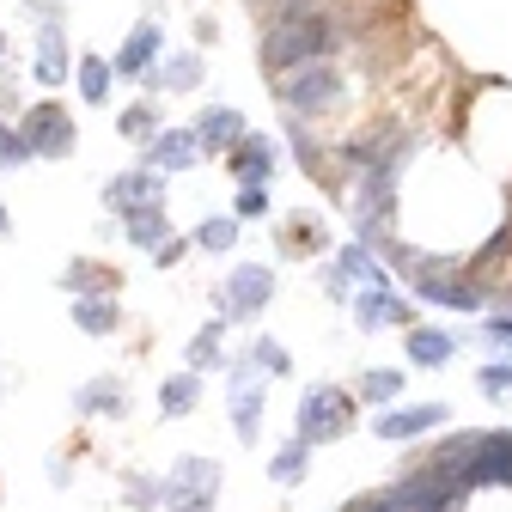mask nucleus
<instances>
[{"label":"nucleus","instance_id":"obj_1","mask_svg":"<svg viewBox=\"0 0 512 512\" xmlns=\"http://www.w3.org/2000/svg\"><path fill=\"white\" fill-rule=\"evenodd\" d=\"M330 49H336V19H330V13H317V7L275 19V25H269V37H263V61H269V74L299 68V61H324Z\"/></svg>","mask_w":512,"mask_h":512},{"label":"nucleus","instance_id":"obj_2","mask_svg":"<svg viewBox=\"0 0 512 512\" xmlns=\"http://www.w3.org/2000/svg\"><path fill=\"white\" fill-rule=\"evenodd\" d=\"M275 92H281V104L299 110V116H324V110L342 98V74L324 68V61H299V68H281Z\"/></svg>","mask_w":512,"mask_h":512},{"label":"nucleus","instance_id":"obj_3","mask_svg":"<svg viewBox=\"0 0 512 512\" xmlns=\"http://www.w3.org/2000/svg\"><path fill=\"white\" fill-rule=\"evenodd\" d=\"M214 494H220V470L208 458H177L171 476H165V506L171 512H214Z\"/></svg>","mask_w":512,"mask_h":512},{"label":"nucleus","instance_id":"obj_4","mask_svg":"<svg viewBox=\"0 0 512 512\" xmlns=\"http://www.w3.org/2000/svg\"><path fill=\"white\" fill-rule=\"evenodd\" d=\"M19 135H25L31 159H68L74 141H80V128H74V116L61 110V104H37V110H25Z\"/></svg>","mask_w":512,"mask_h":512},{"label":"nucleus","instance_id":"obj_5","mask_svg":"<svg viewBox=\"0 0 512 512\" xmlns=\"http://www.w3.org/2000/svg\"><path fill=\"white\" fill-rule=\"evenodd\" d=\"M348 421H354L348 391H336V384H324V391H305V403H299V439H305V445H324V439L348 433Z\"/></svg>","mask_w":512,"mask_h":512},{"label":"nucleus","instance_id":"obj_6","mask_svg":"<svg viewBox=\"0 0 512 512\" xmlns=\"http://www.w3.org/2000/svg\"><path fill=\"white\" fill-rule=\"evenodd\" d=\"M269 299H275V275H269V269H256V263L232 269V275H226V287H220V311H226V324H238V317H256Z\"/></svg>","mask_w":512,"mask_h":512},{"label":"nucleus","instance_id":"obj_7","mask_svg":"<svg viewBox=\"0 0 512 512\" xmlns=\"http://www.w3.org/2000/svg\"><path fill=\"white\" fill-rule=\"evenodd\" d=\"M415 293L433 299V305H452V311H476L482 305V287L470 275H452V269H439V263H421L415 269Z\"/></svg>","mask_w":512,"mask_h":512},{"label":"nucleus","instance_id":"obj_8","mask_svg":"<svg viewBox=\"0 0 512 512\" xmlns=\"http://www.w3.org/2000/svg\"><path fill=\"white\" fill-rule=\"evenodd\" d=\"M275 165H281L275 135H238V141L226 147V171H232L238 183H269V177H275Z\"/></svg>","mask_w":512,"mask_h":512},{"label":"nucleus","instance_id":"obj_9","mask_svg":"<svg viewBox=\"0 0 512 512\" xmlns=\"http://www.w3.org/2000/svg\"><path fill=\"white\" fill-rule=\"evenodd\" d=\"M263 384H269V372H256L250 360H238V372H232V427H238V439H256V421H263Z\"/></svg>","mask_w":512,"mask_h":512},{"label":"nucleus","instance_id":"obj_10","mask_svg":"<svg viewBox=\"0 0 512 512\" xmlns=\"http://www.w3.org/2000/svg\"><path fill=\"white\" fill-rule=\"evenodd\" d=\"M159 196H165V177H159L153 165L122 171V177H110V183H104V202H110L116 214H128V208H153Z\"/></svg>","mask_w":512,"mask_h":512},{"label":"nucleus","instance_id":"obj_11","mask_svg":"<svg viewBox=\"0 0 512 512\" xmlns=\"http://www.w3.org/2000/svg\"><path fill=\"white\" fill-rule=\"evenodd\" d=\"M159 43H165V31H159V25H135V31H128V43L116 49L110 68H116L122 80H141L153 61H159Z\"/></svg>","mask_w":512,"mask_h":512},{"label":"nucleus","instance_id":"obj_12","mask_svg":"<svg viewBox=\"0 0 512 512\" xmlns=\"http://www.w3.org/2000/svg\"><path fill=\"white\" fill-rule=\"evenodd\" d=\"M147 86H153V92H189V86H202V55H196V49H177V55L153 61V68H147Z\"/></svg>","mask_w":512,"mask_h":512},{"label":"nucleus","instance_id":"obj_13","mask_svg":"<svg viewBox=\"0 0 512 512\" xmlns=\"http://www.w3.org/2000/svg\"><path fill=\"white\" fill-rule=\"evenodd\" d=\"M238 135H244V110H232V104H214V110L196 116V147L202 153H226Z\"/></svg>","mask_w":512,"mask_h":512},{"label":"nucleus","instance_id":"obj_14","mask_svg":"<svg viewBox=\"0 0 512 512\" xmlns=\"http://www.w3.org/2000/svg\"><path fill=\"white\" fill-rule=\"evenodd\" d=\"M31 74H37L43 86H61V80H68V37H61V19H43V31H37V61H31Z\"/></svg>","mask_w":512,"mask_h":512},{"label":"nucleus","instance_id":"obj_15","mask_svg":"<svg viewBox=\"0 0 512 512\" xmlns=\"http://www.w3.org/2000/svg\"><path fill=\"white\" fill-rule=\"evenodd\" d=\"M439 421H445V403H421V409H391V415H378L372 433H378V439H421V433L439 427Z\"/></svg>","mask_w":512,"mask_h":512},{"label":"nucleus","instance_id":"obj_16","mask_svg":"<svg viewBox=\"0 0 512 512\" xmlns=\"http://www.w3.org/2000/svg\"><path fill=\"white\" fill-rule=\"evenodd\" d=\"M147 159H153L159 171H183V165H196V159H202L196 128H171V135H153V141H147Z\"/></svg>","mask_w":512,"mask_h":512},{"label":"nucleus","instance_id":"obj_17","mask_svg":"<svg viewBox=\"0 0 512 512\" xmlns=\"http://www.w3.org/2000/svg\"><path fill=\"white\" fill-rule=\"evenodd\" d=\"M360 324L366 330H384V324H409V305L403 299H391V293H384V287H372V293H360Z\"/></svg>","mask_w":512,"mask_h":512},{"label":"nucleus","instance_id":"obj_18","mask_svg":"<svg viewBox=\"0 0 512 512\" xmlns=\"http://www.w3.org/2000/svg\"><path fill=\"white\" fill-rule=\"evenodd\" d=\"M122 220H128V244H141V250H159V244H165V214H159V202H153V208H128Z\"/></svg>","mask_w":512,"mask_h":512},{"label":"nucleus","instance_id":"obj_19","mask_svg":"<svg viewBox=\"0 0 512 512\" xmlns=\"http://www.w3.org/2000/svg\"><path fill=\"white\" fill-rule=\"evenodd\" d=\"M110 80H116V68L104 55H80V98L86 104H104L110 98Z\"/></svg>","mask_w":512,"mask_h":512},{"label":"nucleus","instance_id":"obj_20","mask_svg":"<svg viewBox=\"0 0 512 512\" xmlns=\"http://www.w3.org/2000/svg\"><path fill=\"white\" fill-rule=\"evenodd\" d=\"M452 336H439V330H409V360L415 366H445V360H452Z\"/></svg>","mask_w":512,"mask_h":512},{"label":"nucleus","instance_id":"obj_21","mask_svg":"<svg viewBox=\"0 0 512 512\" xmlns=\"http://www.w3.org/2000/svg\"><path fill=\"white\" fill-rule=\"evenodd\" d=\"M196 397H202V378H196V372H177V378H165L159 409H165V415H183V409H196Z\"/></svg>","mask_w":512,"mask_h":512},{"label":"nucleus","instance_id":"obj_22","mask_svg":"<svg viewBox=\"0 0 512 512\" xmlns=\"http://www.w3.org/2000/svg\"><path fill=\"white\" fill-rule=\"evenodd\" d=\"M74 324H80L86 336H110V330H116V305H110V299H80V305H74Z\"/></svg>","mask_w":512,"mask_h":512},{"label":"nucleus","instance_id":"obj_23","mask_svg":"<svg viewBox=\"0 0 512 512\" xmlns=\"http://www.w3.org/2000/svg\"><path fill=\"white\" fill-rule=\"evenodd\" d=\"M342 275H354V281H366V287H384V269H378V256H372L366 244H348V250H342Z\"/></svg>","mask_w":512,"mask_h":512},{"label":"nucleus","instance_id":"obj_24","mask_svg":"<svg viewBox=\"0 0 512 512\" xmlns=\"http://www.w3.org/2000/svg\"><path fill=\"white\" fill-rule=\"evenodd\" d=\"M80 409H86V415H110V409H122V378H98V384H86V391H80Z\"/></svg>","mask_w":512,"mask_h":512},{"label":"nucleus","instance_id":"obj_25","mask_svg":"<svg viewBox=\"0 0 512 512\" xmlns=\"http://www.w3.org/2000/svg\"><path fill=\"white\" fill-rule=\"evenodd\" d=\"M116 128H122L128 141H153V135H159V110H153V104H128Z\"/></svg>","mask_w":512,"mask_h":512},{"label":"nucleus","instance_id":"obj_26","mask_svg":"<svg viewBox=\"0 0 512 512\" xmlns=\"http://www.w3.org/2000/svg\"><path fill=\"white\" fill-rule=\"evenodd\" d=\"M61 287H68V293H104V287H110V275H104L98 263H74L68 275H61Z\"/></svg>","mask_w":512,"mask_h":512},{"label":"nucleus","instance_id":"obj_27","mask_svg":"<svg viewBox=\"0 0 512 512\" xmlns=\"http://www.w3.org/2000/svg\"><path fill=\"white\" fill-rule=\"evenodd\" d=\"M220 330H226V317H220V324H208V330H202L196 342H189V366H196V372L220 360Z\"/></svg>","mask_w":512,"mask_h":512},{"label":"nucleus","instance_id":"obj_28","mask_svg":"<svg viewBox=\"0 0 512 512\" xmlns=\"http://www.w3.org/2000/svg\"><path fill=\"white\" fill-rule=\"evenodd\" d=\"M397 391H403V372H391V366L366 372V403H391Z\"/></svg>","mask_w":512,"mask_h":512},{"label":"nucleus","instance_id":"obj_29","mask_svg":"<svg viewBox=\"0 0 512 512\" xmlns=\"http://www.w3.org/2000/svg\"><path fill=\"white\" fill-rule=\"evenodd\" d=\"M13 165H31V147H25V135H19V128H7V122H0V171H13Z\"/></svg>","mask_w":512,"mask_h":512},{"label":"nucleus","instance_id":"obj_30","mask_svg":"<svg viewBox=\"0 0 512 512\" xmlns=\"http://www.w3.org/2000/svg\"><path fill=\"white\" fill-rule=\"evenodd\" d=\"M250 366H256V372H269V378H287L293 360H287V348H275V342H256V348H250Z\"/></svg>","mask_w":512,"mask_h":512},{"label":"nucleus","instance_id":"obj_31","mask_svg":"<svg viewBox=\"0 0 512 512\" xmlns=\"http://www.w3.org/2000/svg\"><path fill=\"white\" fill-rule=\"evenodd\" d=\"M305 452H311V445H305V439H293V445H287V452L275 458V482H287V488H293V482L305 476Z\"/></svg>","mask_w":512,"mask_h":512},{"label":"nucleus","instance_id":"obj_32","mask_svg":"<svg viewBox=\"0 0 512 512\" xmlns=\"http://www.w3.org/2000/svg\"><path fill=\"white\" fill-rule=\"evenodd\" d=\"M196 244H202V250H232V244H238V220H208V226L196 232Z\"/></svg>","mask_w":512,"mask_h":512},{"label":"nucleus","instance_id":"obj_33","mask_svg":"<svg viewBox=\"0 0 512 512\" xmlns=\"http://www.w3.org/2000/svg\"><path fill=\"white\" fill-rule=\"evenodd\" d=\"M482 391H488V397H512V360H500V366L482 372Z\"/></svg>","mask_w":512,"mask_h":512},{"label":"nucleus","instance_id":"obj_34","mask_svg":"<svg viewBox=\"0 0 512 512\" xmlns=\"http://www.w3.org/2000/svg\"><path fill=\"white\" fill-rule=\"evenodd\" d=\"M238 214H269V196H263V183H244V196H238Z\"/></svg>","mask_w":512,"mask_h":512},{"label":"nucleus","instance_id":"obj_35","mask_svg":"<svg viewBox=\"0 0 512 512\" xmlns=\"http://www.w3.org/2000/svg\"><path fill=\"white\" fill-rule=\"evenodd\" d=\"M354 512H409V506H403V500H397V488H391V494H378V500H360Z\"/></svg>","mask_w":512,"mask_h":512},{"label":"nucleus","instance_id":"obj_36","mask_svg":"<svg viewBox=\"0 0 512 512\" xmlns=\"http://www.w3.org/2000/svg\"><path fill=\"white\" fill-rule=\"evenodd\" d=\"M488 336H494V342H512V317H494V324H488Z\"/></svg>","mask_w":512,"mask_h":512},{"label":"nucleus","instance_id":"obj_37","mask_svg":"<svg viewBox=\"0 0 512 512\" xmlns=\"http://www.w3.org/2000/svg\"><path fill=\"white\" fill-rule=\"evenodd\" d=\"M0 61H7V31H0Z\"/></svg>","mask_w":512,"mask_h":512}]
</instances>
